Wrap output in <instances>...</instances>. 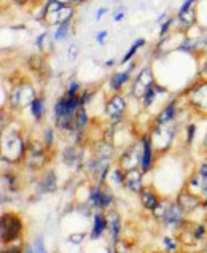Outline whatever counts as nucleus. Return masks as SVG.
<instances>
[{
    "mask_svg": "<svg viewBox=\"0 0 207 253\" xmlns=\"http://www.w3.org/2000/svg\"><path fill=\"white\" fill-rule=\"evenodd\" d=\"M29 108H31V115L34 117V120L40 121L41 118H43V115H45V97L43 96H39L31 104Z\"/></svg>",
    "mask_w": 207,
    "mask_h": 253,
    "instance_id": "c756f323",
    "label": "nucleus"
},
{
    "mask_svg": "<svg viewBox=\"0 0 207 253\" xmlns=\"http://www.w3.org/2000/svg\"><path fill=\"white\" fill-rule=\"evenodd\" d=\"M2 253H21V247L19 245H11V247L2 250Z\"/></svg>",
    "mask_w": 207,
    "mask_h": 253,
    "instance_id": "09e8293b",
    "label": "nucleus"
},
{
    "mask_svg": "<svg viewBox=\"0 0 207 253\" xmlns=\"http://www.w3.org/2000/svg\"><path fill=\"white\" fill-rule=\"evenodd\" d=\"M182 231H180V237L183 242H187L190 245L199 242L206 234V226L204 225H198V223H182Z\"/></svg>",
    "mask_w": 207,
    "mask_h": 253,
    "instance_id": "2eb2a0df",
    "label": "nucleus"
},
{
    "mask_svg": "<svg viewBox=\"0 0 207 253\" xmlns=\"http://www.w3.org/2000/svg\"><path fill=\"white\" fill-rule=\"evenodd\" d=\"M53 140H54V132H53V129L51 127H46L45 131H43V145L46 148H49L53 145Z\"/></svg>",
    "mask_w": 207,
    "mask_h": 253,
    "instance_id": "58836bf2",
    "label": "nucleus"
},
{
    "mask_svg": "<svg viewBox=\"0 0 207 253\" xmlns=\"http://www.w3.org/2000/svg\"><path fill=\"white\" fill-rule=\"evenodd\" d=\"M62 160L69 166H75L77 163H80L82 160V153L77 150V147H67L62 151Z\"/></svg>",
    "mask_w": 207,
    "mask_h": 253,
    "instance_id": "7c9ffc66",
    "label": "nucleus"
},
{
    "mask_svg": "<svg viewBox=\"0 0 207 253\" xmlns=\"http://www.w3.org/2000/svg\"><path fill=\"white\" fill-rule=\"evenodd\" d=\"M187 100H188V104L193 108H196L198 112L207 113V80L206 78L198 80L188 89Z\"/></svg>",
    "mask_w": 207,
    "mask_h": 253,
    "instance_id": "0eeeda50",
    "label": "nucleus"
},
{
    "mask_svg": "<svg viewBox=\"0 0 207 253\" xmlns=\"http://www.w3.org/2000/svg\"><path fill=\"white\" fill-rule=\"evenodd\" d=\"M172 26H175V16H169L166 21H163L160 27V39L167 37L170 31H172Z\"/></svg>",
    "mask_w": 207,
    "mask_h": 253,
    "instance_id": "72a5a7b5",
    "label": "nucleus"
},
{
    "mask_svg": "<svg viewBox=\"0 0 207 253\" xmlns=\"http://www.w3.org/2000/svg\"><path fill=\"white\" fill-rule=\"evenodd\" d=\"M107 228L110 231V236H112V241L113 242H118V234H120V229H121V225H120V216L115 213V212H109L107 215Z\"/></svg>",
    "mask_w": 207,
    "mask_h": 253,
    "instance_id": "393cba45",
    "label": "nucleus"
},
{
    "mask_svg": "<svg viewBox=\"0 0 207 253\" xmlns=\"http://www.w3.org/2000/svg\"><path fill=\"white\" fill-rule=\"evenodd\" d=\"M177 108H178L177 100H172V102H169V104L160 112L158 117H156L155 125H156V126H164V125H170V123H174L175 118H177V112H178Z\"/></svg>",
    "mask_w": 207,
    "mask_h": 253,
    "instance_id": "f3484780",
    "label": "nucleus"
},
{
    "mask_svg": "<svg viewBox=\"0 0 207 253\" xmlns=\"http://www.w3.org/2000/svg\"><path fill=\"white\" fill-rule=\"evenodd\" d=\"M147 45V40L145 39H135L134 40V43L129 46V49H127V51L124 53V56L121 57V61H120V64L121 66H127V64H129L131 61H134V57L137 56V53H139V49L140 48H144Z\"/></svg>",
    "mask_w": 207,
    "mask_h": 253,
    "instance_id": "5701e85b",
    "label": "nucleus"
},
{
    "mask_svg": "<svg viewBox=\"0 0 207 253\" xmlns=\"http://www.w3.org/2000/svg\"><path fill=\"white\" fill-rule=\"evenodd\" d=\"M124 14H126V10L123 8V5H120L118 8L113 11V16H112V21L113 23H120V21L124 19Z\"/></svg>",
    "mask_w": 207,
    "mask_h": 253,
    "instance_id": "ea45409f",
    "label": "nucleus"
},
{
    "mask_svg": "<svg viewBox=\"0 0 207 253\" xmlns=\"http://www.w3.org/2000/svg\"><path fill=\"white\" fill-rule=\"evenodd\" d=\"M153 213L156 216V220L166 223L169 226L178 225V223H182L183 220L182 209L178 207V204H174V202H169V201H160V204L156 206Z\"/></svg>",
    "mask_w": 207,
    "mask_h": 253,
    "instance_id": "39448f33",
    "label": "nucleus"
},
{
    "mask_svg": "<svg viewBox=\"0 0 207 253\" xmlns=\"http://www.w3.org/2000/svg\"><path fill=\"white\" fill-rule=\"evenodd\" d=\"M140 202L144 204L145 209H148V211H155L156 206L160 204V199L155 194L153 190H148V188H147V190L140 191Z\"/></svg>",
    "mask_w": 207,
    "mask_h": 253,
    "instance_id": "bb28decb",
    "label": "nucleus"
},
{
    "mask_svg": "<svg viewBox=\"0 0 207 253\" xmlns=\"http://www.w3.org/2000/svg\"><path fill=\"white\" fill-rule=\"evenodd\" d=\"M10 3H13V5H18V6H24V5H27L31 2V0H8Z\"/></svg>",
    "mask_w": 207,
    "mask_h": 253,
    "instance_id": "8fccbe9b",
    "label": "nucleus"
},
{
    "mask_svg": "<svg viewBox=\"0 0 207 253\" xmlns=\"http://www.w3.org/2000/svg\"><path fill=\"white\" fill-rule=\"evenodd\" d=\"M84 237H86V234H84V233H75V234H70L69 241L72 244H82L84 241Z\"/></svg>",
    "mask_w": 207,
    "mask_h": 253,
    "instance_id": "79ce46f5",
    "label": "nucleus"
},
{
    "mask_svg": "<svg viewBox=\"0 0 207 253\" xmlns=\"http://www.w3.org/2000/svg\"><path fill=\"white\" fill-rule=\"evenodd\" d=\"M34 252L35 253H46V247H45V242H43V239L39 236L37 239H35V242H34Z\"/></svg>",
    "mask_w": 207,
    "mask_h": 253,
    "instance_id": "a19ab883",
    "label": "nucleus"
},
{
    "mask_svg": "<svg viewBox=\"0 0 207 253\" xmlns=\"http://www.w3.org/2000/svg\"><path fill=\"white\" fill-rule=\"evenodd\" d=\"M39 97L37 89L32 82L29 80H18L16 84L10 89L8 94V104L16 108V110H23L26 107H31V104Z\"/></svg>",
    "mask_w": 207,
    "mask_h": 253,
    "instance_id": "f03ea898",
    "label": "nucleus"
},
{
    "mask_svg": "<svg viewBox=\"0 0 207 253\" xmlns=\"http://www.w3.org/2000/svg\"><path fill=\"white\" fill-rule=\"evenodd\" d=\"M78 54H80V46H78L77 43H70L67 48V59L70 62H74V61H77Z\"/></svg>",
    "mask_w": 207,
    "mask_h": 253,
    "instance_id": "4c0bfd02",
    "label": "nucleus"
},
{
    "mask_svg": "<svg viewBox=\"0 0 207 253\" xmlns=\"http://www.w3.org/2000/svg\"><path fill=\"white\" fill-rule=\"evenodd\" d=\"M72 27H74V21L58 26L54 29V32H53V40L56 43H61L64 40H67L70 37V34H72Z\"/></svg>",
    "mask_w": 207,
    "mask_h": 253,
    "instance_id": "cd10ccee",
    "label": "nucleus"
},
{
    "mask_svg": "<svg viewBox=\"0 0 207 253\" xmlns=\"http://www.w3.org/2000/svg\"><path fill=\"white\" fill-rule=\"evenodd\" d=\"M127 108V100L126 96L121 92H113L109 97V100L105 102L104 112L107 115V118H110L112 123H120L121 118L124 117Z\"/></svg>",
    "mask_w": 207,
    "mask_h": 253,
    "instance_id": "6e6552de",
    "label": "nucleus"
},
{
    "mask_svg": "<svg viewBox=\"0 0 207 253\" xmlns=\"http://www.w3.org/2000/svg\"><path fill=\"white\" fill-rule=\"evenodd\" d=\"M107 37H109V32H107V31H99V32L96 34V42L99 43V45H104L105 40H107Z\"/></svg>",
    "mask_w": 207,
    "mask_h": 253,
    "instance_id": "37998d69",
    "label": "nucleus"
},
{
    "mask_svg": "<svg viewBox=\"0 0 207 253\" xmlns=\"http://www.w3.org/2000/svg\"><path fill=\"white\" fill-rule=\"evenodd\" d=\"M82 107L80 99H78V94H69L64 92L62 96L56 100L54 108H53V117L54 123L61 131H74V123L78 108Z\"/></svg>",
    "mask_w": 207,
    "mask_h": 253,
    "instance_id": "f257e3e1",
    "label": "nucleus"
},
{
    "mask_svg": "<svg viewBox=\"0 0 207 253\" xmlns=\"http://www.w3.org/2000/svg\"><path fill=\"white\" fill-rule=\"evenodd\" d=\"M105 13H109V8H107V6H101V8H99V10L96 11L94 21H101V19H102V16H104Z\"/></svg>",
    "mask_w": 207,
    "mask_h": 253,
    "instance_id": "de8ad7c7",
    "label": "nucleus"
},
{
    "mask_svg": "<svg viewBox=\"0 0 207 253\" xmlns=\"http://www.w3.org/2000/svg\"><path fill=\"white\" fill-rule=\"evenodd\" d=\"M89 199H91V204L94 206V207L102 209V207H109V206L112 204L113 196H112V193H110V191L101 190V188L97 186L96 190H92Z\"/></svg>",
    "mask_w": 207,
    "mask_h": 253,
    "instance_id": "4be33fe9",
    "label": "nucleus"
},
{
    "mask_svg": "<svg viewBox=\"0 0 207 253\" xmlns=\"http://www.w3.org/2000/svg\"><path fill=\"white\" fill-rule=\"evenodd\" d=\"M2 242H11L19 237L21 231H23V221L19 216L13 213H5L2 216Z\"/></svg>",
    "mask_w": 207,
    "mask_h": 253,
    "instance_id": "9d476101",
    "label": "nucleus"
},
{
    "mask_svg": "<svg viewBox=\"0 0 207 253\" xmlns=\"http://www.w3.org/2000/svg\"><path fill=\"white\" fill-rule=\"evenodd\" d=\"M113 66H115V59H109V61L104 62V67L105 69H112Z\"/></svg>",
    "mask_w": 207,
    "mask_h": 253,
    "instance_id": "603ef678",
    "label": "nucleus"
},
{
    "mask_svg": "<svg viewBox=\"0 0 207 253\" xmlns=\"http://www.w3.org/2000/svg\"><path fill=\"white\" fill-rule=\"evenodd\" d=\"M105 228H107V220L104 218V215L102 213H96L94 215V225H92L91 239H99V237L102 236Z\"/></svg>",
    "mask_w": 207,
    "mask_h": 253,
    "instance_id": "2f4dec72",
    "label": "nucleus"
},
{
    "mask_svg": "<svg viewBox=\"0 0 207 253\" xmlns=\"http://www.w3.org/2000/svg\"><path fill=\"white\" fill-rule=\"evenodd\" d=\"M172 125V123H170ZM170 125H164V126H156L153 127L152 134H150V140H152V145L155 150L164 151L170 147L174 137H175V129Z\"/></svg>",
    "mask_w": 207,
    "mask_h": 253,
    "instance_id": "1a4fd4ad",
    "label": "nucleus"
},
{
    "mask_svg": "<svg viewBox=\"0 0 207 253\" xmlns=\"http://www.w3.org/2000/svg\"><path fill=\"white\" fill-rule=\"evenodd\" d=\"M115 253H129L127 245L124 242H117L115 244Z\"/></svg>",
    "mask_w": 207,
    "mask_h": 253,
    "instance_id": "49530a36",
    "label": "nucleus"
},
{
    "mask_svg": "<svg viewBox=\"0 0 207 253\" xmlns=\"http://www.w3.org/2000/svg\"><path fill=\"white\" fill-rule=\"evenodd\" d=\"M40 186H41V190L46 191V193H51V191L56 190V175H54L53 170H48L45 173L43 178H41Z\"/></svg>",
    "mask_w": 207,
    "mask_h": 253,
    "instance_id": "473e14b6",
    "label": "nucleus"
},
{
    "mask_svg": "<svg viewBox=\"0 0 207 253\" xmlns=\"http://www.w3.org/2000/svg\"><path fill=\"white\" fill-rule=\"evenodd\" d=\"M166 92L167 91H166V88H164V86L156 83L153 88L145 94V97L142 99L140 102H142V105H144V108H150V107L155 104V100L158 99V96H161V94H166Z\"/></svg>",
    "mask_w": 207,
    "mask_h": 253,
    "instance_id": "b1692460",
    "label": "nucleus"
},
{
    "mask_svg": "<svg viewBox=\"0 0 207 253\" xmlns=\"http://www.w3.org/2000/svg\"><path fill=\"white\" fill-rule=\"evenodd\" d=\"M82 89H83V84H82L80 82H77L75 78H74V80H72V78H70L69 83H67L66 92H69V94H78Z\"/></svg>",
    "mask_w": 207,
    "mask_h": 253,
    "instance_id": "e433bc0d",
    "label": "nucleus"
},
{
    "mask_svg": "<svg viewBox=\"0 0 207 253\" xmlns=\"http://www.w3.org/2000/svg\"><path fill=\"white\" fill-rule=\"evenodd\" d=\"M191 185H196L207 196V164H203L199 172L195 175V178L191 180Z\"/></svg>",
    "mask_w": 207,
    "mask_h": 253,
    "instance_id": "c85d7f7f",
    "label": "nucleus"
},
{
    "mask_svg": "<svg viewBox=\"0 0 207 253\" xmlns=\"http://www.w3.org/2000/svg\"><path fill=\"white\" fill-rule=\"evenodd\" d=\"M155 84H156V78H155L153 67L150 66V64H147V66L142 67L132 78L129 92L135 100H142L145 97V94L152 89Z\"/></svg>",
    "mask_w": 207,
    "mask_h": 253,
    "instance_id": "20e7f679",
    "label": "nucleus"
},
{
    "mask_svg": "<svg viewBox=\"0 0 207 253\" xmlns=\"http://www.w3.org/2000/svg\"><path fill=\"white\" fill-rule=\"evenodd\" d=\"M113 2H120V0H113Z\"/></svg>",
    "mask_w": 207,
    "mask_h": 253,
    "instance_id": "13d9d810",
    "label": "nucleus"
},
{
    "mask_svg": "<svg viewBox=\"0 0 207 253\" xmlns=\"http://www.w3.org/2000/svg\"><path fill=\"white\" fill-rule=\"evenodd\" d=\"M198 45H199V49H201V53L207 51V27H203L199 29V34H198Z\"/></svg>",
    "mask_w": 207,
    "mask_h": 253,
    "instance_id": "c9c22d12",
    "label": "nucleus"
},
{
    "mask_svg": "<svg viewBox=\"0 0 207 253\" xmlns=\"http://www.w3.org/2000/svg\"><path fill=\"white\" fill-rule=\"evenodd\" d=\"M26 164L29 166L31 169H40L43 168L46 163V147L40 145L39 142H32L29 147H27V153H26Z\"/></svg>",
    "mask_w": 207,
    "mask_h": 253,
    "instance_id": "4468645a",
    "label": "nucleus"
},
{
    "mask_svg": "<svg viewBox=\"0 0 207 253\" xmlns=\"http://www.w3.org/2000/svg\"><path fill=\"white\" fill-rule=\"evenodd\" d=\"M164 245H166L169 252H175V249H177L175 241H172L170 237H164Z\"/></svg>",
    "mask_w": 207,
    "mask_h": 253,
    "instance_id": "a18cd8bd",
    "label": "nucleus"
},
{
    "mask_svg": "<svg viewBox=\"0 0 207 253\" xmlns=\"http://www.w3.org/2000/svg\"><path fill=\"white\" fill-rule=\"evenodd\" d=\"M207 74V54H206V61L203 62V67L201 69H199V75H206Z\"/></svg>",
    "mask_w": 207,
    "mask_h": 253,
    "instance_id": "3c124183",
    "label": "nucleus"
},
{
    "mask_svg": "<svg viewBox=\"0 0 207 253\" xmlns=\"http://www.w3.org/2000/svg\"><path fill=\"white\" fill-rule=\"evenodd\" d=\"M49 37H51V32H49L48 29H45L43 32L39 34L37 37H35V46H37V51L39 53L43 51V46H45V43L48 42Z\"/></svg>",
    "mask_w": 207,
    "mask_h": 253,
    "instance_id": "f704fd0d",
    "label": "nucleus"
},
{
    "mask_svg": "<svg viewBox=\"0 0 207 253\" xmlns=\"http://www.w3.org/2000/svg\"><path fill=\"white\" fill-rule=\"evenodd\" d=\"M142 153H144V145H142V140H140V143L137 142L132 143V145L121 155L120 168L123 169V173L127 170L137 169V166L142 163Z\"/></svg>",
    "mask_w": 207,
    "mask_h": 253,
    "instance_id": "9b49d317",
    "label": "nucleus"
},
{
    "mask_svg": "<svg viewBox=\"0 0 207 253\" xmlns=\"http://www.w3.org/2000/svg\"><path fill=\"white\" fill-rule=\"evenodd\" d=\"M198 24V5L190 10L175 13V31L180 34H188Z\"/></svg>",
    "mask_w": 207,
    "mask_h": 253,
    "instance_id": "ddd939ff",
    "label": "nucleus"
},
{
    "mask_svg": "<svg viewBox=\"0 0 207 253\" xmlns=\"http://www.w3.org/2000/svg\"><path fill=\"white\" fill-rule=\"evenodd\" d=\"M135 67H137V62L131 61L129 64H127V69L115 72V74H113L110 77V80H109L110 91L112 92H121L126 84H131V82H132V72L135 70Z\"/></svg>",
    "mask_w": 207,
    "mask_h": 253,
    "instance_id": "f8f14e48",
    "label": "nucleus"
},
{
    "mask_svg": "<svg viewBox=\"0 0 207 253\" xmlns=\"http://www.w3.org/2000/svg\"><path fill=\"white\" fill-rule=\"evenodd\" d=\"M177 204L178 207L182 209V212H193V211H196V209L201 206V201H199L195 194H191L188 191H182L180 194H178V198H177Z\"/></svg>",
    "mask_w": 207,
    "mask_h": 253,
    "instance_id": "a211bd4d",
    "label": "nucleus"
},
{
    "mask_svg": "<svg viewBox=\"0 0 207 253\" xmlns=\"http://www.w3.org/2000/svg\"><path fill=\"white\" fill-rule=\"evenodd\" d=\"M203 147H204V150H207V132H206V137H204V142H203Z\"/></svg>",
    "mask_w": 207,
    "mask_h": 253,
    "instance_id": "5fc2aeb1",
    "label": "nucleus"
},
{
    "mask_svg": "<svg viewBox=\"0 0 207 253\" xmlns=\"http://www.w3.org/2000/svg\"><path fill=\"white\" fill-rule=\"evenodd\" d=\"M142 145H144V153H142L140 168H142V172H147L152 169V166H153V150H155L152 145V140H150V135L142 137Z\"/></svg>",
    "mask_w": 207,
    "mask_h": 253,
    "instance_id": "aec40b11",
    "label": "nucleus"
},
{
    "mask_svg": "<svg viewBox=\"0 0 207 253\" xmlns=\"http://www.w3.org/2000/svg\"><path fill=\"white\" fill-rule=\"evenodd\" d=\"M204 204L207 206V196H206V201H204Z\"/></svg>",
    "mask_w": 207,
    "mask_h": 253,
    "instance_id": "6e6d98bb",
    "label": "nucleus"
},
{
    "mask_svg": "<svg viewBox=\"0 0 207 253\" xmlns=\"http://www.w3.org/2000/svg\"><path fill=\"white\" fill-rule=\"evenodd\" d=\"M24 253H35V252H34V247H31V245H27V247L24 249Z\"/></svg>",
    "mask_w": 207,
    "mask_h": 253,
    "instance_id": "864d4df0",
    "label": "nucleus"
},
{
    "mask_svg": "<svg viewBox=\"0 0 207 253\" xmlns=\"http://www.w3.org/2000/svg\"><path fill=\"white\" fill-rule=\"evenodd\" d=\"M195 131H196V126L195 125H188L187 126V142L191 143L193 139H195Z\"/></svg>",
    "mask_w": 207,
    "mask_h": 253,
    "instance_id": "c03bdc74",
    "label": "nucleus"
},
{
    "mask_svg": "<svg viewBox=\"0 0 207 253\" xmlns=\"http://www.w3.org/2000/svg\"><path fill=\"white\" fill-rule=\"evenodd\" d=\"M27 147L19 132H8L2 137V161L19 163L26 158Z\"/></svg>",
    "mask_w": 207,
    "mask_h": 253,
    "instance_id": "7ed1b4c3",
    "label": "nucleus"
},
{
    "mask_svg": "<svg viewBox=\"0 0 207 253\" xmlns=\"http://www.w3.org/2000/svg\"><path fill=\"white\" fill-rule=\"evenodd\" d=\"M123 183H124V186L127 188V190H131L134 193L142 191V170L132 169V170L124 172Z\"/></svg>",
    "mask_w": 207,
    "mask_h": 253,
    "instance_id": "412c9836",
    "label": "nucleus"
},
{
    "mask_svg": "<svg viewBox=\"0 0 207 253\" xmlns=\"http://www.w3.org/2000/svg\"><path fill=\"white\" fill-rule=\"evenodd\" d=\"M174 49H175V51H178V53L190 54V56H195L198 53H201L196 37H190V35H187V34L183 35V39L178 42V45Z\"/></svg>",
    "mask_w": 207,
    "mask_h": 253,
    "instance_id": "6ab92c4d",
    "label": "nucleus"
},
{
    "mask_svg": "<svg viewBox=\"0 0 207 253\" xmlns=\"http://www.w3.org/2000/svg\"><path fill=\"white\" fill-rule=\"evenodd\" d=\"M206 253H207V242H206Z\"/></svg>",
    "mask_w": 207,
    "mask_h": 253,
    "instance_id": "4d7b16f0",
    "label": "nucleus"
},
{
    "mask_svg": "<svg viewBox=\"0 0 207 253\" xmlns=\"http://www.w3.org/2000/svg\"><path fill=\"white\" fill-rule=\"evenodd\" d=\"M26 67L31 72H34V75H37V77L43 75L48 70V62H46L45 54H41V53L31 54L26 61Z\"/></svg>",
    "mask_w": 207,
    "mask_h": 253,
    "instance_id": "dca6fc26",
    "label": "nucleus"
},
{
    "mask_svg": "<svg viewBox=\"0 0 207 253\" xmlns=\"http://www.w3.org/2000/svg\"><path fill=\"white\" fill-rule=\"evenodd\" d=\"M89 123V117H88V112H86V107L82 105L80 108H78L77 112V117H75V123H74V131L75 134H80L84 127L88 126Z\"/></svg>",
    "mask_w": 207,
    "mask_h": 253,
    "instance_id": "a878e982",
    "label": "nucleus"
},
{
    "mask_svg": "<svg viewBox=\"0 0 207 253\" xmlns=\"http://www.w3.org/2000/svg\"><path fill=\"white\" fill-rule=\"evenodd\" d=\"M112 151L113 150H112L110 142H101L97 145L96 158H94V161H92V169H94V173L99 177V182H102L107 175V172H109Z\"/></svg>",
    "mask_w": 207,
    "mask_h": 253,
    "instance_id": "423d86ee",
    "label": "nucleus"
}]
</instances>
